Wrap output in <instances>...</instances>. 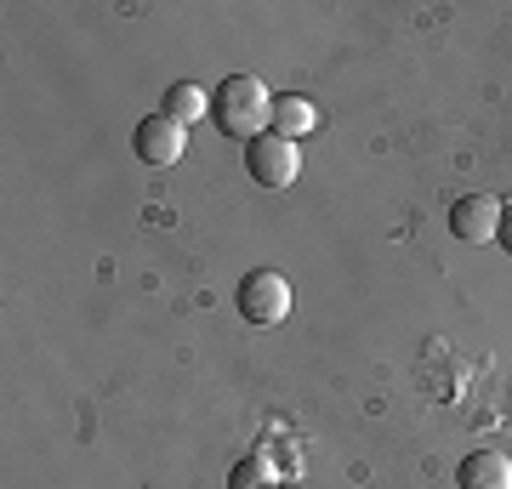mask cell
I'll return each mask as SVG.
<instances>
[{
	"label": "cell",
	"mask_w": 512,
	"mask_h": 489,
	"mask_svg": "<svg viewBox=\"0 0 512 489\" xmlns=\"http://www.w3.org/2000/svg\"><path fill=\"white\" fill-rule=\"evenodd\" d=\"M211 114H217V126L228 137H262V131L274 126V91L262 86L256 74H228L211 97Z\"/></svg>",
	"instance_id": "1"
},
{
	"label": "cell",
	"mask_w": 512,
	"mask_h": 489,
	"mask_svg": "<svg viewBox=\"0 0 512 489\" xmlns=\"http://www.w3.org/2000/svg\"><path fill=\"white\" fill-rule=\"evenodd\" d=\"M245 171H251L262 188H291L302 177V154H296L291 137H279V131H262L245 143Z\"/></svg>",
	"instance_id": "2"
},
{
	"label": "cell",
	"mask_w": 512,
	"mask_h": 489,
	"mask_svg": "<svg viewBox=\"0 0 512 489\" xmlns=\"http://www.w3.org/2000/svg\"><path fill=\"white\" fill-rule=\"evenodd\" d=\"M239 313L251 319V325H279L285 313H291V285H285V273L274 268H256L239 279Z\"/></svg>",
	"instance_id": "3"
},
{
	"label": "cell",
	"mask_w": 512,
	"mask_h": 489,
	"mask_svg": "<svg viewBox=\"0 0 512 489\" xmlns=\"http://www.w3.org/2000/svg\"><path fill=\"white\" fill-rule=\"evenodd\" d=\"M131 148H137V160L154 165V171H160V165H177V160H183V148H188V126H177L165 109L160 114H143L137 131H131Z\"/></svg>",
	"instance_id": "4"
},
{
	"label": "cell",
	"mask_w": 512,
	"mask_h": 489,
	"mask_svg": "<svg viewBox=\"0 0 512 489\" xmlns=\"http://www.w3.org/2000/svg\"><path fill=\"white\" fill-rule=\"evenodd\" d=\"M501 211H507V205L495 200V194H467V200H456V211H450V234L467 239V245H490V239L501 234Z\"/></svg>",
	"instance_id": "5"
},
{
	"label": "cell",
	"mask_w": 512,
	"mask_h": 489,
	"mask_svg": "<svg viewBox=\"0 0 512 489\" xmlns=\"http://www.w3.org/2000/svg\"><path fill=\"white\" fill-rule=\"evenodd\" d=\"M456 484L461 489H512V461L501 450H473L456 467Z\"/></svg>",
	"instance_id": "6"
},
{
	"label": "cell",
	"mask_w": 512,
	"mask_h": 489,
	"mask_svg": "<svg viewBox=\"0 0 512 489\" xmlns=\"http://www.w3.org/2000/svg\"><path fill=\"white\" fill-rule=\"evenodd\" d=\"M319 126V109H313L308 97H296V91H285V97H274V131L279 137H308V131Z\"/></svg>",
	"instance_id": "7"
},
{
	"label": "cell",
	"mask_w": 512,
	"mask_h": 489,
	"mask_svg": "<svg viewBox=\"0 0 512 489\" xmlns=\"http://www.w3.org/2000/svg\"><path fill=\"white\" fill-rule=\"evenodd\" d=\"M205 109H211V97H205L200 86H188V80H177V86L165 91V114H171L177 126H194Z\"/></svg>",
	"instance_id": "8"
},
{
	"label": "cell",
	"mask_w": 512,
	"mask_h": 489,
	"mask_svg": "<svg viewBox=\"0 0 512 489\" xmlns=\"http://www.w3.org/2000/svg\"><path fill=\"white\" fill-rule=\"evenodd\" d=\"M268 478H274V472H268V461H262V455H251L245 467H234L228 489H268Z\"/></svg>",
	"instance_id": "9"
},
{
	"label": "cell",
	"mask_w": 512,
	"mask_h": 489,
	"mask_svg": "<svg viewBox=\"0 0 512 489\" xmlns=\"http://www.w3.org/2000/svg\"><path fill=\"white\" fill-rule=\"evenodd\" d=\"M495 239H501V245H507V251H512V205H507V211H501V234H495Z\"/></svg>",
	"instance_id": "10"
}]
</instances>
